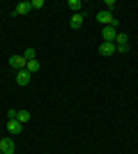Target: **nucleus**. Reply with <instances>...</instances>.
<instances>
[{
    "label": "nucleus",
    "mask_w": 138,
    "mask_h": 154,
    "mask_svg": "<svg viewBox=\"0 0 138 154\" xmlns=\"http://www.w3.org/2000/svg\"><path fill=\"white\" fill-rule=\"evenodd\" d=\"M113 7H115V0H106V12H111Z\"/></svg>",
    "instance_id": "dca6fc26"
},
{
    "label": "nucleus",
    "mask_w": 138,
    "mask_h": 154,
    "mask_svg": "<svg viewBox=\"0 0 138 154\" xmlns=\"http://www.w3.org/2000/svg\"><path fill=\"white\" fill-rule=\"evenodd\" d=\"M39 67H41V64L37 62V60H30V62L26 64V69L30 71V74H37V71H39Z\"/></svg>",
    "instance_id": "9b49d317"
},
{
    "label": "nucleus",
    "mask_w": 138,
    "mask_h": 154,
    "mask_svg": "<svg viewBox=\"0 0 138 154\" xmlns=\"http://www.w3.org/2000/svg\"><path fill=\"white\" fill-rule=\"evenodd\" d=\"M83 21H85V16H83V14H74L72 21H69V26H72L74 30H78V28L83 26Z\"/></svg>",
    "instance_id": "1a4fd4ad"
},
{
    "label": "nucleus",
    "mask_w": 138,
    "mask_h": 154,
    "mask_svg": "<svg viewBox=\"0 0 138 154\" xmlns=\"http://www.w3.org/2000/svg\"><path fill=\"white\" fill-rule=\"evenodd\" d=\"M44 7V0H32V9H41Z\"/></svg>",
    "instance_id": "2eb2a0df"
},
{
    "label": "nucleus",
    "mask_w": 138,
    "mask_h": 154,
    "mask_svg": "<svg viewBox=\"0 0 138 154\" xmlns=\"http://www.w3.org/2000/svg\"><path fill=\"white\" fill-rule=\"evenodd\" d=\"M67 7H69L72 12L81 14V7H83V2H81V0H69V2H67Z\"/></svg>",
    "instance_id": "9d476101"
},
{
    "label": "nucleus",
    "mask_w": 138,
    "mask_h": 154,
    "mask_svg": "<svg viewBox=\"0 0 138 154\" xmlns=\"http://www.w3.org/2000/svg\"><path fill=\"white\" fill-rule=\"evenodd\" d=\"M97 21L101 23V26H111V23H113V14L104 9V12H99V14H97Z\"/></svg>",
    "instance_id": "423d86ee"
},
{
    "label": "nucleus",
    "mask_w": 138,
    "mask_h": 154,
    "mask_svg": "<svg viewBox=\"0 0 138 154\" xmlns=\"http://www.w3.org/2000/svg\"><path fill=\"white\" fill-rule=\"evenodd\" d=\"M0 154H2V152H0Z\"/></svg>",
    "instance_id": "6ab92c4d"
},
{
    "label": "nucleus",
    "mask_w": 138,
    "mask_h": 154,
    "mask_svg": "<svg viewBox=\"0 0 138 154\" xmlns=\"http://www.w3.org/2000/svg\"><path fill=\"white\" fill-rule=\"evenodd\" d=\"M30 113H28V110H19V117H16V120H19L21 124H26V122H30Z\"/></svg>",
    "instance_id": "f8f14e48"
},
{
    "label": "nucleus",
    "mask_w": 138,
    "mask_h": 154,
    "mask_svg": "<svg viewBox=\"0 0 138 154\" xmlns=\"http://www.w3.org/2000/svg\"><path fill=\"white\" fill-rule=\"evenodd\" d=\"M115 44H129L127 35H120V32H118V37H115Z\"/></svg>",
    "instance_id": "4468645a"
},
{
    "label": "nucleus",
    "mask_w": 138,
    "mask_h": 154,
    "mask_svg": "<svg viewBox=\"0 0 138 154\" xmlns=\"http://www.w3.org/2000/svg\"><path fill=\"white\" fill-rule=\"evenodd\" d=\"M99 53H101V55H113V53H115V44H113V42L99 44Z\"/></svg>",
    "instance_id": "0eeeda50"
},
{
    "label": "nucleus",
    "mask_w": 138,
    "mask_h": 154,
    "mask_svg": "<svg viewBox=\"0 0 138 154\" xmlns=\"http://www.w3.org/2000/svg\"><path fill=\"white\" fill-rule=\"evenodd\" d=\"M7 131H9L12 136H16V134L23 131V124H21L19 120H9V122H7Z\"/></svg>",
    "instance_id": "20e7f679"
},
{
    "label": "nucleus",
    "mask_w": 138,
    "mask_h": 154,
    "mask_svg": "<svg viewBox=\"0 0 138 154\" xmlns=\"http://www.w3.org/2000/svg\"><path fill=\"white\" fill-rule=\"evenodd\" d=\"M30 9H32V2H28V0H23V2H19V5L14 7V12H16V14H28Z\"/></svg>",
    "instance_id": "6e6552de"
},
{
    "label": "nucleus",
    "mask_w": 138,
    "mask_h": 154,
    "mask_svg": "<svg viewBox=\"0 0 138 154\" xmlns=\"http://www.w3.org/2000/svg\"><path fill=\"white\" fill-rule=\"evenodd\" d=\"M101 37H104V42H113V44H115V37H118V28H113V26H104V30H101Z\"/></svg>",
    "instance_id": "f257e3e1"
},
{
    "label": "nucleus",
    "mask_w": 138,
    "mask_h": 154,
    "mask_svg": "<svg viewBox=\"0 0 138 154\" xmlns=\"http://www.w3.org/2000/svg\"><path fill=\"white\" fill-rule=\"evenodd\" d=\"M0 143H2V138H0Z\"/></svg>",
    "instance_id": "a211bd4d"
},
{
    "label": "nucleus",
    "mask_w": 138,
    "mask_h": 154,
    "mask_svg": "<svg viewBox=\"0 0 138 154\" xmlns=\"http://www.w3.org/2000/svg\"><path fill=\"white\" fill-rule=\"evenodd\" d=\"M30 78H32L30 71H28V69H21L19 74H16V83H19V85H28V83H30Z\"/></svg>",
    "instance_id": "7ed1b4c3"
},
{
    "label": "nucleus",
    "mask_w": 138,
    "mask_h": 154,
    "mask_svg": "<svg viewBox=\"0 0 138 154\" xmlns=\"http://www.w3.org/2000/svg\"><path fill=\"white\" fill-rule=\"evenodd\" d=\"M0 152H2V154H14V140H12V138H2V143H0Z\"/></svg>",
    "instance_id": "39448f33"
},
{
    "label": "nucleus",
    "mask_w": 138,
    "mask_h": 154,
    "mask_svg": "<svg viewBox=\"0 0 138 154\" xmlns=\"http://www.w3.org/2000/svg\"><path fill=\"white\" fill-rule=\"evenodd\" d=\"M7 117H9V120H16V117H19V110H9V113H7Z\"/></svg>",
    "instance_id": "f3484780"
},
{
    "label": "nucleus",
    "mask_w": 138,
    "mask_h": 154,
    "mask_svg": "<svg viewBox=\"0 0 138 154\" xmlns=\"http://www.w3.org/2000/svg\"><path fill=\"white\" fill-rule=\"evenodd\" d=\"M9 64H12L16 71H21V69H26V64H28V60L23 58V55H12L9 58Z\"/></svg>",
    "instance_id": "f03ea898"
},
{
    "label": "nucleus",
    "mask_w": 138,
    "mask_h": 154,
    "mask_svg": "<svg viewBox=\"0 0 138 154\" xmlns=\"http://www.w3.org/2000/svg\"><path fill=\"white\" fill-rule=\"evenodd\" d=\"M23 58H26L28 62H30V60H35V48H26V51H23Z\"/></svg>",
    "instance_id": "ddd939ff"
}]
</instances>
